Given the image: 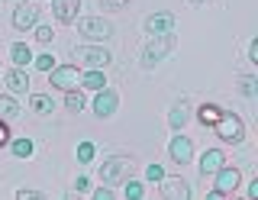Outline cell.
Masks as SVG:
<instances>
[{
    "label": "cell",
    "instance_id": "30bf717a",
    "mask_svg": "<svg viewBox=\"0 0 258 200\" xmlns=\"http://www.w3.org/2000/svg\"><path fill=\"white\" fill-rule=\"evenodd\" d=\"M171 29H174V17H171V13H155V17L145 20V33H149V36H165V33H171Z\"/></svg>",
    "mask_w": 258,
    "mask_h": 200
},
{
    "label": "cell",
    "instance_id": "f546056e",
    "mask_svg": "<svg viewBox=\"0 0 258 200\" xmlns=\"http://www.w3.org/2000/svg\"><path fill=\"white\" fill-rule=\"evenodd\" d=\"M145 174H149V181H161V178H165L161 165H149V171H145Z\"/></svg>",
    "mask_w": 258,
    "mask_h": 200
},
{
    "label": "cell",
    "instance_id": "8fae6325",
    "mask_svg": "<svg viewBox=\"0 0 258 200\" xmlns=\"http://www.w3.org/2000/svg\"><path fill=\"white\" fill-rule=\"evenodd\" d=\"M239 171H236V168H220V171H216V190H220V194H226V197H229L232 194V190H236L239 187Z\"/></svg>",
    "mask_w": 258,
    "mask_h": 200
},
{
    "label": "cell",
    "instance_id": "5b68a950",
    "mask_svg": "<svg viewBox=\"0 0 258 200\" xmlns=\"http://www.w3.org/2000/svg\"><path fill=\"white\" fill-rule=\"evenodd\" d=\"M78 29H81V36H87V39H110L113 36V26H110L107 20H100V17L78 20Z\"/></svg>",
    "mask_w": 258,
    "mask_h": 200
},
{
    "label": "cell",
    "instance_id": "ac0fdd59",
    "mask_svg": "<svg viewBox=\"0 0 258 200\" xmlns=\"http://www.w3.org/2000/svg\"><path fill=\"white\" fill-rule=\"evenodd\" d=\"M10 58L16 61V65H29L32 61V52H29V45H23V42H13V49H10Z\"/></svg>",
    "mask_w": 258,
    "mask_h": 200
},
{
    "label": "cell",
    "instance_id": "4dcf8cb0",
    "mask_svg": "<svg viewBox=\"0 0 258 200\" xmlns=\"http://www.w3.org/2000/svg\"><path fill=\"white\" fill-rule=\"evenodd\" d=\"M94 197H97V200H110V197H113V190H110V187H100Z\"/></svg>",
    "mask_w": 258,
    "mask_h": 200
},
{
    "label": "cell",
    "instance_id": "2e32d148",
    "mask_svg": "<svg viewBox=\"0 0 258 200\" xmlns=\"http://www.w3.org/2000/svg\"><path fill=\"white\" fill-rule=\"evenodd\" d=\"M220 116H223V110L216 107V103H204V107L197 110V119L204 126H216V123H220Z\"/></svg>",
    "mask_w": 258,
    "mask_h": 200
},
{
    "label": "cell",
    "instance_id": "603a6c76",
    "mask_svg": "<svg viewBox=\"0 0 258 200\" xmlns=\"http://www.w3.org/2000/svg\"><path fill=\"white\" fill-rule=\"evenodd\" d=\"M168 119H171V129H181V126L187 123V113H184V107H174V110H171V116H168Z\"/></svg>",
    "mask_w": 258,
    "mask_h": 200
},
{
    "label": "cell",
    "instance_id": "277c9868",
    "mask_svg": "<svg viewBox=\"0 0 258 200\" xmlns=\"http://www.w3.org/2000/svg\"><path fill=\"white\" fill-rule=\"evenodd\" d=\"M75 55H78L81 65H87V68H103V65H110V52L103 49V45H81Z\"/></svg>",
    "mask_w": 258,
    "mask_h": 200
},
{
    "label": "cell",
    "instance_id": "cb8c5ba5",
    "mask_svg": "<svg viewBox=\"0 0 258 200\" xmlns=\"http://www.w3.org/2000/svg\"><path fill=\"white\" fill-rule=\"evenodd\" d=\"M78 162H94V146H91V142H81V146H78Z\"/></svg>",
    "mask_w": 258,
    "mask_h": 200
},
{
    "label": "cell",
    "instance_id": "4fadbf2b",
    "mask_svg": "<svg viewBox=\"0 0 258 200\" xmlns=\"http://www.w3.org/2000/svg\"><path fill=\"white\" fill-rule=\"evenodd\" d=\"M223 165H226V155H223V152L220 149H207L204 158H200V174H204V178H207V174H216Z\"/></svg>",
    "mask_w": 258,
    "mask_h": 200
},
{
    "label": "cell",
    "instance_id": "4316f807",
    "mask_svg": "<svg viewBox=\"0 0 258 200\" xmlns=\"http://www.w3.org/2000/svg\"><path fill=\"white\" fill-rule=\"evenodd\" d=\"M36 39H39L42 45H48V42H52V26H39V29H36Z\"/></svg>",
    "mask_w": 258,
    "mask_h": 200
},
{
    "label": "cell",
    "instance_id": "ffe728a7",
    "mask_svg": "<svg viewBox=\"0 0 258 200\" xmlns=\"http://www.w3.org/2000/svg\"><path fill=\"white\" fill-rule=\"evenodd\" d=\"M16 113H20V103H16L13 97H0V116H4V119H13Z\"/></svg>",
    "mask_w": 258,
    "mask_h": 200
},
{
    "label": "cell",
    "instance_id": "52a82bcc",
    "mask_svg": "<svg viewBox=\"0 0 258 200\" xmlns=\"http://www.w3.org/2000/svg\"><path fill=\"white\" fill-rule=\"evenodd\" d=\"M39 20V4H20L13 10V29H32Z\"/></svg>",
    "mask_w": 258,
    "mask_h": 200
},
{
    "label": "cell",
    "instance_id": "7402d4cb",
    "mask_svg": "<svg viewBox=\"0 0 258 200\" xmlns=\"http://www.w3.org/2000/svg\"><path fill=\"white\" fill-rule=\"evenodd\" d=\"M10 149H13L16 158H29V155H32V142H29V139H16Z\"/></svg>",
    "mask_w": 258,
    "mask_h": 200
},
{
    "label": "cell",
    "instance_id": "7c38bea8",
    "mask_svg": "<svg viewBox=\"0 0 258 200\" xmlns=\"http://www.w3.org/2000/svg\"><path fill=\"white\" fill-rule=\"evenodd\" d=\"M190 155H194V142L187 139V136H174V139H171V162L187 165Z\"/></svg>",
    "mask_w": 258,
    "mask_h": 200
},
{
    "label": "cell",
    "instance_id": "9c48e42d",
    "mask_svg": "<svg viewBox=\"0 0 258 200\" xmlns=\"http://www.w3.org/2000/svg\"><path fill=\"white\" fill-rule=\"evenodd\" d=\"M116 103H119V97H116V91H107V87H100V94H97V103H94V113L97 116H113L116 113Z\"/></svg>",
    "mask_w": 258,
    "mask_h": 200
},
{
    "label": "cell",
    "instance_id": "1f68e13d",
    "mask_svg": "<svg viewBox=\"0 0 258 200\" xmlns=\"http://www.w3.org/2000/svg\"><path fill=\"white\" fill-rule=\"evenodd\" d=\"M4 142H10V129H7V123H0V146Z\"/></svg>",
    "mask_w": 258,
    "mask_h": 200
},
{
    "label": "cell",
    "instance_id": "d6a6232c",
    "mask_svg": "<svg viewBox=\"0 0 258 200\" xmlns=\"http://www.w3.org/2000/svg\"><path fill=\"white\" fill-rule=\"evenodd\" d=\"M16 197L26 200V197H39V190H16Z\"/></svg>",
    "mask_w": 258,
    "mask_h": 200
},
{
    "label": "cell",
    "instance_id": "6da1fadb",
    "mask_svg": "<svg viewBox=\"0 0 258 200\" xmlns=\"http://www.w3.org/2000/svg\"><path fill=\"white\" fill-rule=\"evenodd\" d=\"M171 52H174V36H171V33H165V36H155L149 45H145V58H142V65H145V68H152L155 61L168 58Z\"/></svg>",
    "mask_w": 258,
    "mask_h": 200
},
{
    "label": "cell",
    "instance_id": "44dd1931",
    "mask_svg": "<svg viewBox=\"0 0 258 200\" xmlns=\"http://www.w3.org/2000/svg\"><path fill=\"white\" fill-rule=\"evenodd\" d=\"M64 107H68V110H75V113H78V110H84V94L71 87V91H68V97H64Z\"/></svg>",
    "mask_w": 258,
    "mask_h": 200
},
{
    "label": "cell",
    "instance_id": "9a60e30c",
    "mask_svg": "<svg viewBox=\"0 0 258 200\" xmlns=\"http://www.w3.org/2000/svg\"><path fill=\"white\" fill-rule=\"evenodd\" d=\"M7 87H10L13 94H23V91L29 87V78H26V71H23V68H13L10 75H7Z\"/></svg>",
    "mask_w": 258,
    "mask_h": 200
},
{
    "label": "cell",
    "instance_id": "83f0119b",
    "mask_svg": "<svg viewBox=\"0 0 258 200\" xmlns=\"http://www.w3.org/2000/svg\"><path fill=\"white\" fill-rule=\"evenodd\" d=\"M242 94H245V97H255V78H242Z\"/></svg>",
    "mask_w": 258,
    "mask_h": 200
},
{
    "label": "cell",
    "instance_id": "5bb4252c",
    "mask_svg": "<svg viewBox=\"0 0 258 200\" xmlns=\"http://www.w3.org/2000/svg\"><path fill=\"white\" fill-rule=\"evenodd\" d=\"M78 0H55V4H52V10H55V20H58V23H71V20H75L78 17Z\"/></svg>",
    "mask_w": 258,
    "mask_h": 200
},
{
    "label": "cell",
    "instance_id": "ba28073f",
    "mask_svg": "<svg viewBox=\"0 0 258 200\" xmlns=\"http://www.w3.org/2000/svg\"><path fill=\"white\" fill-rule=\"evenodd\" d=\"M161 197L165 200H187L190 187L181 178H161Z\"/></svg>",
    "mask_w": 258,
    "mask_h": 200
},
{
    "label": "cell",
    "instance_id": "7a4b0ae2",
    "mask_svg": "<svg viewBox=\"0 0 258 200\" xmlns=\"http://www.w3.org/2000/svg\"><path fill=\"white\" fill-rule=\"evenodd\" d=\"M133 171V158H107L100 165V178L103 184H123Z\"/></svg>",
    "mask_w": 258,
    "mask_h": 200
},
{
    "label": "cell",
    "instance_id": "484cf974",
    "mask_svg": "<svg viewBox=\"0 0 258 200\" xmlns=\"http://www.w3.org/2000/svg\"><path fill=\"white\" fill-rule=\"evenodd\" d=\"M36 68H39V71H52V68H55L52 55H39V58H36Z\"/></svg>",
    "mask_w": 258,
    "mask_h": 200
},
{
    "label": "cell",
    "instance_id": "d6986e66",
    "mask_svg": "<svg viewBox=\"0 0 258 200\" xmlns=\"http://www.w3.org/2000/svg\"><path fill=\"white\" fill-rule=\"evenodd\" d=\"M29 107H32V113H48V110H52V100H48L45 94H32Z\"/></svg>",
    "mask_w": 258,
    "mask_h": 200
},
{
    "label": "cell",
    "instance_id": "3957f363",
    "mask_svg": "<svg viewBox=\"0 0 258 200\" xmlns=\"http://www.w3.org/2000/svg\"><path fill=\"white\" fill-rule=\"evenodd\" d=\"M213 129H216V136H220L223 142H232V146H239V142L245 139V126H242V119L232 116V113H223Z\"/></svg>",
    "mask_w": 258,
    "mask_h": 200
},
{
    "label": "cell",
    "instance_id": "836d02e7",
    "mask_svg": "<svg viewBox=\"0 0 258 200\" xmlns=\"http://www.w3.org/2000/svg\"><path fill=\"white\" fill-rule=\"evenodd\" d=\"M248 58H252V61H258V42H252V45H248Z\"/></svg>",
    "mask_w": 258,
    "mask_h": 200
},
{
    "label": "cell",
    "instance_id": "e0dca14e",
    "mask_svg": "<svg viewBox=\"0 0 258 200\" xmlns=\"http://www.w3.org/2000/svg\"><path fill=\"white\" fill-rule=\"evenodd\" d=\"M103 81H107V78L100 75V68H91L87 75H81V84H84L87 91H100V87H103Z\"/></svg>",
    "mask_w": 258,
    "mask_h": 200
},
{
    "label": "cell",
    "instance_id": "e575fe53",
    "mask_svg": "<svg viewBox=\"0 0 258 200\" xmlns=\"http://www.w3.org/2000/svg\"><path fill=\"white\" fill-rule=\"evenodd\" d=\"M190 7H204V4H213V0H187Z\"/></svg>",
    "mask_w": 258,
    "mask_h": 200
},
{
    "label": "cell",
    "instance_id": "8992f818",
    "mask_svg": "<svg viewBox=\"0 0 258 200\" xmlns=\"http://www.w3.org/2000/svg\"><path fill=\"white\" fill-rule=\"evenodd\" d=\"M52 87H58V91H71L78 81H81V71L75 65H61V68H52Z\"/></svg>",
    "mask_w": 258,
    "mask_h": 200
},
{
    "label": "cell",
    "instance_id": "d4e9b609",
    "mask_svg": "<svg viewBox=\"0 0 258 200\" xmlns=\"http://www.w3.org/2000/svg\"><path fill=\"white\" fill-rule=\"evenodd\" d=\"M123 194H126L129 200H139V197H142V184H136V181H129V184H126V190H123Z\"/></svg>",
    "mask_w": 258,
    "mask_h": 200
},
{
    "label": "cell",
    "instance_id": "f1b7e54d",
    "mask_svg": "<svg viewBox=\"0 0 258 200\" xmlns=\"http://www.w3.org/2000/svg\"><path fill=\"white\" fill-rule=\"evenodd\" d=\"M100 4H103V10H123L129 0H100Z\"/></svg>",
    "mask_w": 258,
    "mask_h": 200
}]
</instances>
